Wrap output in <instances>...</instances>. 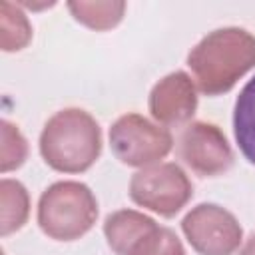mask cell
I'll list each match as a JSON object with an SVG mask.
<instances>
[{
	"label": "cell",
	"mask_w": 255,
	"mask_h": 255,
	"mask_svg": "<svg viewBox=\"0 0 255 255\" xmlns=\"http://www.w3.org/2000/svg\"><path fill=\"white\" fill-rule=\"evenodd\" d=\"M187 66L203 94H225L255 68V36L237 26L217 28L191 48Z\"/></svg>",
	"instance_id": "cell-1"
},
{
	"label": "cell",
	"mask_w": 255,
	"mask_h": 255,
	"mask_svg": "<svg viewBox=\"0 0 255 255\" xmlns=\"http://www.w3.org/2000/svg\"><path fill=\"white\" fill-rule=\"evenodd\" d=\"M44 161L62 173L90 169L102 153V129L98 122L80 108L56 112L40 133Z\"/></svg>",
	"instance_id": "cell-2"
},
{
	"label": "cell",
	"mask_w": 255,
	"mask_h": 255,
	"mask_svg": "<svg viewBox=\"0 0 255 255\" xmlns=\"http://www.w3.org/2000/svg\"><path fill=\"white\" fill-rule=\"evenodd\" d=\"M96 219L98 201L86 183L56 181L40 195L38 225L52 239H80L94 227Z\"/></svg>",
	"instance_id": "cell-3"
},
{
	"label": "cell",
	"mask_w": 255,
	"mask_h": 255,
	"mask_svg": "<svg viewBox=\"0 0 255 255\" xmlns=\"http://www.w3.org/2000/svg\"><path fill=\"white\" fill-rule=\"evenodd\" d=\"M191 195L193 185L187 173L171 161L141 167L129 179L131 201L159 213L161 217H173L179 213Z\"/></svg>",
	"instance_id": "cell-4"
},
{
	"label": "cell",
	"mask_w": 255,
	"mask_h": 255,
	"mask_svg": "<svg viewBox=\"0 0 255 255\" xmlns=\"http://www.w3.org/2000/svg\"><path fill=\"white\" fill-rule=\"evenodd\" d=\"M110 145L114 155L131 167H147L159 163L173 145L171 133L151 124L139 114H126L110 128Z\"/></svg>",
	"instance_id": "cell-5"
},
{
	"label": "cell",
	"mask_w": 255,
	"mask_h": 255,
	"mask_svg": "<svg viewBox=\"0 0 255 255\" xmlns=\"http://www.w3.org/2000/svg\"><path fill=\"white\" fill-rule=\"evenodd\" d=\"M181 229L199 255H231L243 241V229L235 215L217 203L195 205L183 217Z\"/></svg>",
	"instance_id": "cell-6"
},
{
	"label": "cell",
	"mask_w": 255,
	"mask_h": 255,
	"mask_svg": "<svg viewBox=\"0 0 255 255\" xmlns=\"http://www.w3.org/2000/svg\"><path fill=\"white\" fill-rule=\"evenodd\" d=\"M179 155L185 165L205 177L219 175L233 163V149L225 133L209 122H191L181 131Z\"/></svg>",
	"instance_id": "cell-7"
},
{
	"label": "cell",
	"mask_w": 255,
	"mask_h": 255,
	"mask_svg": "<svg viewBox=\"0 0 255 255\" xmlns=\"http://www.w3.org/2000/svg\"><path fill=\"white\" fill-rule=\"evenodd\" d=\"M197 110V90L191 78L177 70L163 76L149 94L153 120L165 126H179L193 118Z\"/></svg>",
	"instance_id": "cell-8"
},
{
	"label": "cell",
	"mask_w": 255,
	"mask_h": 255,
	"mask_svg": "<svg viewBox=\"0 0 255 255\" xmlns=\"http://www.w3.org/2000/svg\"><path fill=\"white\" fill-rule=\"evenodd\" d=\"M157 229L159 225L151 217L135 209H118L104 221L108 245L118 255H135L157 233Z\"/></svg>",
	"instance_id": "cell-9"
},
{
	"label": "cell",
	"mask_w": 255,
	"mask_h": 255,
	"mask_svg": "<svg viewBox=\"0 0 255 255\" xmlns=\"http://www.w3.org/2000/svg\"><path fill=\"white\" fill-rule=\"evenodd\" d=\"M233 133L241 153L255 165V76L243 86L235 100Z\"/></svg>",
	"instance_id": "cell-10"
},
{
	"label": "cell",
	"mask_w": 255,
	"mask_h": 255,
	"mask_svg": "<svg viewBox=\"0 0 255 255\" xmlns=\"http://www.w3.org/2000/svg\"><path fill=\"white\" fill-rule=\"evenodd\" d=\"M0 199H2V235L18 231L30 213V197L26 187L14 179L0 181Z\"/></svg>",
	"instance_id": "cell-11"
},
{
	"label": "cell",
	"mask_w": 255,
	"mask_h": 255,
	"mask_svg": "<svg viewBox=\"0 0 255 255\" xmlns=\"http://www.w3.org/2000/svg\"><path fill=\"white\" fill-rule=\"evenodd\" d=\"M32 40V26L18 4L0 2V48L4 52H18Z\"/></svg>",
	"instance_id": "cell-12"
},
{
	"label": "cell",
	"mask_w": 255,
	"mask_h": 255,
	"mask_svg": "<svg viewBox=\"0 0 255 255\" xmlns=\"http://www.w3.org/2000/svg\"><path fill=\"white\" fill-rule=\"evenodd\" d=\"M68 10L92 30H110L124 18L126 2H68Z\"/></svg>",
	"instance_id": "cell-13"
},
{
	"label": "cell",
	"mask_w": 255,
	"mask_h": 255,
	"mask_svg": "<svg viewBox=\"0 0 255 255\" xmlns=\"http://www.w3.org/2000/svg\"><path fill=\"white\" fill-rule=\"evenodd\" d=\"M28 155V143L24 139V135L20 133V129L10 124V122H2V155H0V169L6 173L10 169H16L24 163Z\"/></svg>",
	"instance_id": "cell-14"
},
{
	"label": "cell",
	"mask_w": 255,
	"mask_h": 255,
	"mask_svg": "<svg viewBox=\"0 0 255 255\" xmlns=\"http://www.w3.org/2000/svg\"><path fill=\"white\" fill-rule=\"evenodd\" d=\"M135 255H185V249L171 229L159 227L157 233Z\"/></svg>",
	"instance_id": "cell-15"
},
{
	"label": "cell",
	"mask_w": 255,
	"mask_h": 255,
	"mask_svg": "<svg viewBox=\"0 0 255 255\" xmlns=\"http://www.w3.org/2000/svg\"><path fill=\"white\" fill-rule=\"evenodd\" d=\"M239 255H255V233L245 241V245L241 247Z\"/></svg>",
	"instance_id": "cell-16"
}]
</instances>
